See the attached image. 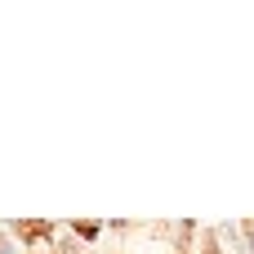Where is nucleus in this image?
I'll return each mask as SVG.
<instances>
[{
	"label": "nucleus",
	"mask_w": 254,
	"mask_h": 254,
	"mask_svg": "<svg viewBox=\"0 0 254 254\" xmlns=\"http://www.w3.org/2000/svg\"><path fill=\"white\" fill-rule=\"evenodd\" d=\"M0 254H9V246H0Z\"/></svg>",
	"instance_id": "obj_1"
}]
</instances>
